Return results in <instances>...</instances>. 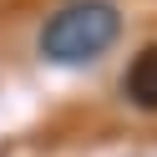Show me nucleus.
<instances>
[{
  "label": "nucleus",
  "mask_w": 157,
  "mask_h": 157,
  "mask_svg": "<svg viewBox=\"0 0 157 157\" xmlns=\"http://www.w3.org/2000/svg\"><path fill=\"white\" fill-rule=\"evenodd\" d=\"M122 31V15H117L112 0H71L46 21L41 31V56L61 66H81V61H96L106 46L117 41Z\"/></svg>",
  "instance_id": "1"
},
{
  "label": "nucleus",
  "mask_w": 157,
  "mask_h": 157,
  "mask_svg": "<svg viewBox=\"0 0 157 157\" xmlns=\"http://www.w3.org/2000/svg\"><path fill=\"white\" fill-rule=\"evenodd\" d=\"M122 91L132 96V106L157 112V41L132 56V66H127V76H122Z\"/></svg>",
  "instance_id": "2"
}]
</instances>
